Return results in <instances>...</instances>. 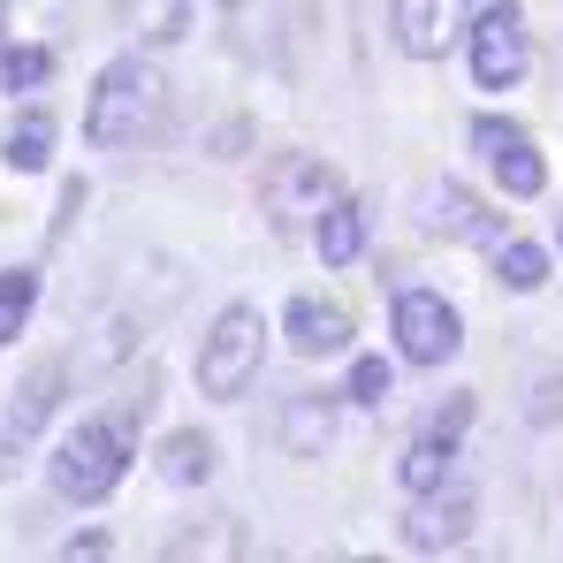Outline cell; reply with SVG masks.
Instances as JSON below:
<instances>
[{
	"label": "cell",
	"mask_w": 563,
	"mask_h": 563,
	"mask_svg": "<svg viewBox=\"0 0 563 563\" xmlns=\"http://www.w3.org/2000/svg\"><path fill=\"white\" fill-rule=\"evenodd\" d=\"M130 450H137V411L114 404V411H92L62 450H54V495L62 503H107L130 472Z\"/></svg>",
	"instance_id": "1"
},
{
	"label": "cell",
	"mask_w": 563,
	"mask_h": 563,
	"mask_svg": "<svg viewBox=\"0 0 563 563\" xmlns=\"http://www.w3.org/2000/svg\"><path fill=\"white\" fill-rule=\"evenodd\" d=\"M161 122H168V92H161V77H153L137 54H122V62L99 69L92 107H85V137H92L99 153H130V145H145Z\"/></svg>",
	"instance_id": "2"
},
{
	"label": "cell",
	"mask_w": 563,
	"mask_h": 563,
	"mask_svg": "<svg viewBox=\"0 0 563 563\" xmlns=\"http://www.w3.org/2000/svg\"><path fill=\"white\" fill-rule=\"evenodd\" d=\"M260 358H267V320H260L252 305H229V312L206 328V351H198V388H206L213 404H229V396H244V388H252Z\"/></svg>",
	"instance_id": "3"
},
{
	"label": "cell",
	"mask_w": 563,
	"mask_h": 563,
	"mask_svg": "<svg viewBox=\"0 0 563 563\" xmlns=\"http://www.w3.org/2000/svg\"><path fill=\"white\" fill-rule=\"evenodd\" d=\"M465 62H472V85H479V92H510V85L526 77V62H533L526 8H510V0L479 8L472 31H465Z\"/></svg>",
	"instance_id": "4"
},
{
	"label": "cell",
	"mask_w": 563,
	"mask_h": 563,
	"mask_svg": "<svg viewBox=\"0 0 563 563\" xmlns=\"http://www.w3.org/2000/svg\"><path fill=\"white\" fill-rule=\"evenodd\" d=\"M267 221H275L282 236L289 229H320V213L343 198V176L328 168V161H312V153H282L275 168H267Z\"/></svg>",
	"instance_id": "5"
},
{
	"label": "cell",
	"mask_w": 563,
	"mask_h": 563,
	"mask_svg": "<svg viewBox=\"0 0 563 563\" xmlns=\"http://www.w3.org/2000/svg\"><path fill=\"white\" fill-rule=\"evenodd\" d=\"M472 419H479V404H472L465 388H457V396H442V404L419 419V434H411V450H404V465H396L404 495H427V487H442V479H450L457 442L472 434Z\"/></svg>",
	"instance_id": "6"
},
{
	"label": "cell",
	"mask_w": 563,
	"mask_h": 563,
	"mask_svg": "<svg viewBox=\"0 0 563 563\" xmlns=\"http://www.w3.org/2000/svg\"><path fill=\"white\" fill-rule=\"evenodd\" d=\"M388 335H396V351H404L411 366H442V358L465 343L457 305H450L442 289H396V297H388Z\"/></svg>",
	"instance_id": "7"
},
{
	"label": "cell",
	"mask_w": 563,
	"mask_h": 563,
	"mask_svg": "<svg viewBox=\"0 0 563 563\" xmlns=\"http://www.w3.org/2000/svg\"><path fill=\"white\" fill-rule=\"evenodd\" d=\"M472 153L495 168V184L510 190V198H541V190H549L541 145H533L518 122H503V114H479V122H472Z\"/></svg>",
	"instance_id": "8"
},
{
	"label": "cell",
	"mask_w": 563,
	"mask_h": 563,
	"mask_svg": "<svg viewBox=\"0 0 563 563\" xmlns=\"http://www.w3.org/2000/svg\"><path fill=\"white\" fill-rule=\"evenodd\" d=\"M472 487L450 472L442 487H427V495H411V510H404V541L419 549V556H442V549H465L472 533Z\"/></svg>",
	"instance_id": "9"
},
{
	"label": "cell",
	"mask_w": 563,
	"mask_h": 563,
	"mask_svg": "<svg viewBox=\"0 0 563 563\" xmlns=\"http://www.w3.org/2000/svg\"><path fill=\"white\" fill-rule=\"evenodd\" d=\"M388 23H396V46L411 62H442L472 31V0H388Z\"/></svg>",
	"instance_id": "10"
},
{
	"label": "cell",
	"mask_w": 563,
	"mask_h": 563,
	"mask_svg": "<svg viewBox=\"0 0 563 563\" xmlns=\"http://www.w3.org/2000/svg\"><path fill=\"white\" fill-rule=\"evenodd\" d=\"M282 328H289V343H297L305 358H328V351L351 343V312H343L335 297H289Z\"/></svg>",
	"instance_id": "11"
},
{
	"label": "cell",
	"mask_w": 563,
	"mask_h": 563,
	"mask_svg": "<svg viewBox=\"0 0 563 563\" xmlns=\"http://www.w3.org/2000/svg\"><path fill=\"white\" fill-rule=\"evenodd\" d=\"M54 396H62V366H38V374L15 388V411H8V434H0V472H15V450H23V442L46 427Z\"/></svg>",
	"instance_id": "12"
},
{
	"label": "cell",
	"mask_w": 563,
	"mask_h": 563,
	"mask_svg": "<svg viewBox=\"0 0 563 563\" xmlns=\"http://www.w3.org/2000/svg\"><path fill=\"white\" fill-rule=\"evenodd\" d=\"M335 419H343V396H305V404H289V411H282V450L320 457V450L335 442Z\"/></svg>",
	"instance_id": "13"
},
{
	"label": "cell",
	"mask_w": 563,
	"mask_h": 563,
	"mask_svg": "<svg viewBox=\"0 0 563 563\" xmlns=\"http://www.w3.org/2000/svg\"><path fill=\"white\" fill-rule=\"evenodd\" d=\"M312 244H320V260H328V267H351V260L366 252V206H358V198L343 190V198H335V206L320 213Z\"/></svg>",
	"instance_id": "14"
},
{
	"label": "cell",
	"mask_w": 563,
	"mask_h": 563,
	"mask_svg": "<svg viewBox=\"0 0 563 563\" xmlns=\"http://www.w3.org/2000/svg\"><path fill=\"white\" fill-rule=\"evenodd\" d=\"M434 229L442 236H457V244H503V221L479 206V198H465V190H434Z\"/></svg>",
	"instance_id": "15"
},
{
	"label": "cell",
	"mask_w": 563,
	"mask_h": 563,
	"mask_svg": "<svg viewBox=\"0 0 563 563\" xmlns=\"http://www.w3.org/2000/svg\"><path fill=\"white\" fill-rule=\"evenodd\" d=\"M46 153H54V114L46 107H23L8 122V137H0V161L8 168H46Z\"/></svg>",
	"instance_id": "16"
},
{
	"label": "cell",
	"mask_w": 563,
	"mask_h": 563,
	"mask_svg": "<svg viewBox=\"0 0 563 563\" xmlns=\"http://www.w3.org/2000/svg\"><path fill=\"white\" fill-rule=\"evenodd\" d=\"M122 8H130L137 46H176V38H184V23H190L184 0H122Z\"/></svg>",
	"instance_id": "17"
},
{
	"label": "cell",
	"mask_w": 563,
	"mask_h": 563,
	"mask_svg": "<svg viewBox=\"0 0 563 563\" xmlns=\"http://www.w3.org/2000/svg\"><path fill=\"white\" fill-rule=\"evenodd\" d=\"M161 472H168L176 487H198V479L213 472V442H206L198 427H184V434H168V442H161Z\"/></svg>",
	"instance_id": "18"
},
{
	"label": "cell",
	"mask_w": 563,
	"mask_h": 563,
	"mask_svg": "<svg viewBox=\"0 0 563 563\" xmlns=\"http://www.w3.org/2000/svg\"><path fill=\"white\" fill-rule=\"evenodd\" d=\"M495 275H503V289H541L549 252H541L533 236H503V244H495Z\"/></svg>",
	"instance_id": "19"
},
{
	"label": "cell",
	"mask_w": 563,
	"mask_h": 563,
	"mask_svg": "<svg viewBox=\"0 0 563 563\" xmlns=\"http://www.w3.org/2000/svg\"><path fill=\"white\" fill-rule=\"evenodd\" d=\"M31 305H38V275H31V267H8V275H0V343L23 335Z\"/></svg>",
	"instance_id": "20"
},
{
	"label": "cell",
	"mask_w": 563,
	"mask_h": 563,
	"mask_svg": "<svg viewBox=\"0 0 563 563\" xmlns=\"http://www.w3.org/2000/svg\"><path fill=\"white\" fill-rule=\"evenodd\" d=\"M46 77H54L46 46H0V92H38Z\"/></svg>",
	"instance_id": "21"
},
{
	"label": "cell",
	"mask_w": 563,
	"mask_h": 563,
	"mask_svg": "<svg viewBox=\"0 0 563 563\" xmlns=\"http://www.w3.org/2000/svg\"><path fill=\"white\" fill-rule=\"evenodd\" d=\"M380 396H388V366L380 358H358L351 366V404H380Z\"/></svg>",
	"instance_id": "22"
},
{
	"label": "cell",
	"mask_w": 563,
	"mask_h": 563,
	"mask_svg": "<svg viewBox=\"0 0 563 563\" xmlns=\"http://www.w3.org/2000/svg\"><path fill=\"white\" fill-rule=\"evenodd\" d=\"M0 46H8V0H0Z\"/></svg>",
	"instance_id": "23"
},
{
	"label": "cell",
	"mask_w": 563,
	"mask_h": 563,
	"mask_svg": "<svg viewBox=\"0 0 563 563\" xmlns=\"http://www.w3.org/2000/svg\"><path fill=\"white\" fill-rule=\"evenodd\" d=\"M221 8H229V0H221Z\"/></svg>",
	"instance_id": "24"
}]
</instances>
